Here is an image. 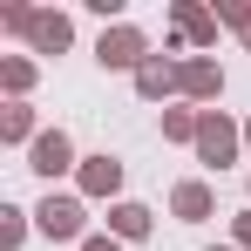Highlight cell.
<instances>
[{
	"instance_id": "6da1fadb",
	"label": "cell",
	"mask_w": 251,
	"mask_h": 251,
	"mask_svg": "<svg viewBox=\"0 0 251 251\" xmlns=\"http://www.w3.org/2000/svg\"><path fill=\"white\" fill-rule=\"evenodd\" d=\"M0 27L21 34L34 54H68V41H75V21L61 7H27V0H7L0 7Z\"/></svg>"
},
{
	"instance_id": "7a4b0ae2",
	"label": "cell",
	"mask_w": 251,
	"mask_h": 251,
	"mask_svg": "<svg viewBox=\"0 0 251 251\" xmlns=\"http://www.w3.org/2000/svg\"><path fill=\"white\" fill-rule=\"evenodd\" d=\"M34 231H41L48 245H82V238H88V204H82V197H54V190H48L41 204H34Z\"/></svg>"
},
{
	"instance_id": "3957f363",
	"label": "cell",
	"mask_w": 251,
	"mask_h": 251,
	"mask_svg": "<svg viewBox=\"0 0 251 251\" xmlns=\"http://www.w3.org/2000/svg\"><path fill=\"white\" fill-rule=\"evenodd\" d=\"M245 156V129L231 123L224 109H204V123H197V163H210V170H231Z\"/></svg>"
},
{
	"instance_id": "277c9868",
	"label": "cell",
	"mask_w": 251,
	"mask_h": 251,
	"mask_svg": "<svg viewBox=\"0 0 251 251\" xmlns=\"http://www.w3.org/2000/svg\"><path fill=\"white\" fill-rule=\"evenodd\" d=\"M95 61H102V68H129V75H136V68L150 61V34H143V27H129V21H116V27H102Z\"/></svg>"
},
{
	"instance_id": "5b68a950",
	"label": "cell",
	"mask_w": 251,
	"mask_h": 251,
	"mask_svg": "<svg viewBox=\"0 0 251 251\" xmlns=\"http://www.w3.org/2000/svg\"><path fill=\"white\" fill-rule=\"evenodd\" d=\"M27 170L48 176V183H54V176H68V170H82L75 136H68V129H41V136H34V150H27Z\"/></svg>"
},
{
	"instance_id": "8992f818",
	"label": "cell",
	"mask_w": 251,
	"mask_h": 251,
	"mask_svg": "<svg viewBox=\"0 0 251 251\" xmlns=\"http://www.w3.org/2000/svg\"><path fill=\"white\" fill-rule=\"evenodd\" d=\"M75 190L82 197H109V204H123V156H82V170H75Z\"/></svg>"
},
{
	"instance_id": "52a82bcc",
	"label": "cell",
	"mask_w": 251,
	"mask_h": 251,
	"mask_svg": "<svg viewBox=\"0 0 251 251\" xmlns=\"http://www.w3.org/2000/svg\"><path fill=\"white\" fill-rule=\"evenodd\" d=\"M170 21H176V41L170 48H217V27H224V21H217L210 7H197V0H176Z\"/></svg>"
},
{
	"instance_id": "ba28073f",
	"label": "cell",
	"mask_w": 251,
	"mask_h": 251,
	"mask_svg": "<svg viewBox=\"0 0 251 251\" xmlns=\"http://www.w3.org/2000/svg\"><path fill=\"white\" fill-rule=\"evenodd\" d=\"M136 95H143V102L183 95V61H176V54H150V61L136 68Z\"/></svg>"
},
{
	"instance_id": "9c48e42d",
	"label": "cell",
	"mask_w": 251,
	"mask_h": 251,
	"mask_svg": "<svg viewBox=\"0 0 251 251\" xmlns=\"http://www.w3.org/2000/svg\"><path fill=\"white\" fill-rule=\"evenodd\" d=\"M210 210H217V190L197 183V176H183V183L170 190V217H176V224H204Z\"/></svg>"
},
{
	"instance_id": "30bf717a",
	"label": "cell",
	"mask_w": 251,
	"mask_h": 251,
	"mask_svg": "<svg viewBox=\"0 0 251 251\" xmlns=\"http://www.w3.org/2000/svg\"><path fill=\"white\" fill-rule=\"evenodd\" d=\"M224 95V68L210 54H183V102H217Z\"/></svg>"
},
{
	"instance_id": "8fae6325",
	"label": "cell",
	"mask_w": 251,
	"mask_h": 251,
	"mask_svg": "<svg viewBox=\"0 0 251 251\" xmlns=\"http://www.w3.org/2000/svg\"><path fill=\"white\" fill-rule=\"evenodd\" d=\"M156 231V217H150V204H136V197H123V204H109V238H123V245H136V238H150Z\"/></svg>"
},
{
	"instance_id": "7c38bea8",
	"label": "cell",
	"mask_w": 251,
	"mask_h": 251,
	"mask_svg": "<svg viewBox=\"0 0 251 251\" xmlns=\"http://www.w3.org/2000/svg\"><path fill=\"white\" fill-rule=\"evenodd\" d=\"M34 136H41V129H34V109H27V102H7V109H0V143H27V150H34Z\"/></svg>"
},
{
	"instance_id": "4fadbf2b",
	"label": "cell",
	"mask_w": 251,
	"mask_h": 251,
	"mask_svg": "<svg viewBox=\"0 0 251 251\" xmlns=\"http://www.w3.org/2000/svg\"><path fill=\"white\" fill-rule=\"evenodd\" d=\"M0 88H7L14 102H27V88H34V61H27V54H0Z\"/></svg>"
},
{
	"instance_id": "5bb4252c",
	"label": "cell",
	"mask_w": 251,
	"mask_h": 251,
	"mask_svg": "<svg viewBox=\"0 0 251 251\" xmlns=\"http://www.w3.org/2000/svg\"><path fill=\"white\" fill-rule=\"evenodd\" d=\"M27 231H34V210L0 204V251H21V245H27Z\"/></svg>"
},
{
	"instance_id": "9a60e30c",
	"label": "cell",
	"mask_w": 251,
	"mask_h": 251,
	"mask_svg": "<svg viewBox=\"0 0 251 251\" xmlns=\"http://www.w3.org/2000/svg\"><path fill=\"white\" fill-rule=\"evenodd\" d=\"M197 123H204V109H163V143H190L197 150Z\"/></svg>"
},
{
	"instance_id": "2e32d148",
	"label": "cell",
	"mask_w": 251,
	"mask_h": 251,
	"mask_svg": "<svg viewBox=\"0 0 251 251\" xmlns=\"http://www.w3.org/2000/svg\"><path fill=\"white\" fill-rule=\"evenodd\" d=\"M210 14H217V21H224V27H231V34L251 48V0H217Z\"/></svg>"
},
{
	"instance_id": "e0dca14e",
	"label": "cell",
	"mask_w": 251,
	"mask_h": 251,
	"mask_svg": "<svg viewBox=\"0 0 251 251\" xmlns=\"http://www.w3.org/2000/svg\"><path fill=\"white\" fill-rule=\"evenodd\" d=\"M231 245H238V251H251V204L231 217Z\"/></svg>"
},
{
	"instance_id": "ac0fdd59",
	"label": "cell",
	"mask_w": 251,
	"mask_h": 251,
	"mask_svg": "<svg viewBox=\"0 0 251 251\" xmlns=\"http://www.w3.org/2000/svg\"><path fill=\"white\" fill-rule=\"evenodd\" d=\"M82 251H123V238H109V231H88V238H82Z\"/></svg>"
},
{
	"instance_id": "d6986e66",
	"label": "cell",
	"mask_w": 251,
	"mask_h": 251,
	"mask_svg": "<svg viewBox=\"0 0 251 251\" xmlns=\"http://www.w3.org/2000/svg\"><path fill=\"white\" fill-rule=\"evenodd\" d=\"M210 251H238V245H210Z\"/></svg>"
},
{
	"instance_id": "ffe728a7",
	"label": "cell",
	"mask_w": 251,
	"mask_h": 251,
	"mask_svg": "<svg viewBox=\"0 0 251 251\" xmlns=\"http://www.w3.org/2000/svg\"><path fill=\"white\" fill-rule=\"evenodd\" d=\"M245 150H251V123H245Z\"/></svg>"
}]
</instances>
